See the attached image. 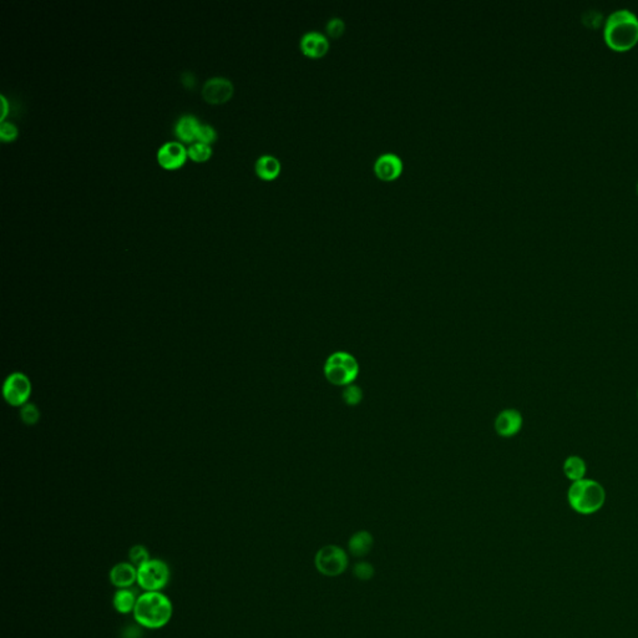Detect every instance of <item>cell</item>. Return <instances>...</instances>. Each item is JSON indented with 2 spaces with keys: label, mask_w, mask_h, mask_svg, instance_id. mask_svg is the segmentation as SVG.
I'll return each mask as SVG.
<instances>
[{
  "label": "cell",
  "mask_w": 638,
  "mask_h": 638,
  "mask_svg": "<svg viewBox=\"0 0 638 638\" xmlns=\"http://www.w3.org/2000/svg\"><path fill=\"white\" fill-rule=\"evenodd\" d=\"M605 42L617 52L628 50L638 42V17L630 9H617L609 14L603 28Z\"/></svg>",
  "instance_id": "6da1fadb"
},
{
  "label": "cell",
  "mask_w": 638,
  "mask_h": 638,
  "mask_svg": "<svg viewBox=\"0 0 638 638\" xmlns=\"http://www.w3.org/2000/svg\"><path fill=\"white\" fill-rule=\"evenodd\" d=\"M132 614L140 626L159 630L171 620L173 607L171 600L162 592H143L137 598Z\"/></svg>",
  "instance_id": "7a4b0ae2"
},
{
  "label": "cell",
  "mask_w": 638,
  "mask_h": 638,
  "mask_svg": "<svg viewBox=\"0 0 638 638\" xmlns=\"http://www.w3.org/2000/svg\"><path fill=\"white\" fill-rule=\"evenodd\" d=\"M568 501V505L577 514H596L606 502V491L596 480L582 478L570 485Z\"/></svg>",
  "instance_id": "3957f363"
},
{
  "label": "cell",
  "mask_w": 638,
  "mask_h": 638,
  "mask_svg": "<svg viewBox=\"0 0 638 638\" xmlns=\"http://www.w3.org/2000/svg\"><path fill=\"white\" fill-rule=\"evenodd\" d=\"M359 373V364L348 352L332 353L325 363V377L333 385L347 387L355 382Z\"/></svg>",
  "instance_id": "277c9868"
},
{
  "label": "cell",
  "mask_w": 638,
  "mask_h": 638,
  "mask_svg": "<svg viewBox=\"0 0 638 638\" xmlns=\"http://www.w3.org/2000/svg\"><path fill=\"white\" fill-rule=\"evenodd\" d=\"M170 568L159 559H151L137 568V585L145 592H161L170 581Z\"/></svg>",
  "instance_id": "5b68a950"
},
{
  "label": "cell",
  "mask_w": 638,
  "mask_h": 638,
  "mask_svg": "<svg viewBox=\"0 0 638 638\" xmlns=\"http://www.w3.org/2000/svg\"><path fill=\"white\" fill-rule=\"evenodd\" d=\"M314 565L317 571L323 576L336 577L348 568V555L342 547L328 545L318 550L314 557Z\"/></svg>",
  "instance_id": "8992f818"
},
{
  "label": "cell",
  "mask_w": 638,
  "mask_h": 638,
  "mask_svg": "<svg viewBox=\"0 0 638 638\" xmlns=\"http://www.w3.org/2000/svg\"><path fill=\"white\" fill-rule=\"evenodd\" d=\"M31 391L29 379L22 373H14L4 383V398L12 405H23Z\"/></svg>",
  "instance_id": "52a82bcc"
},
{
  "label": "cell",
  "mask_w": 638,
  "mask_h": 638,
  "mask_svg": "<svg viewBox=\"0 0 638 638\" xmlns=\"http://www.w3.org/2000/svg\"><path fill=\"white\" fill-rule=\"evenodd\" d=\"M524 424V418L516 409H505L495 419V430L502 437H513L519 434Z\"/></svg>",
  "instance_id": "ba28073f"
},
{
  "label": "cell",
  "mask_w": 638,
  "mask_h": 638,
  "mask_svg": "<svg viewBox=\"0 0 638 638\" xmlns=\"http://www.w3.org/2000/svg\"><path fill=\"white\" fill-rule=\"evenodd\" d=\"M187 157V150L182 143L178 141H170L164 143L157 151V160L160 165L167 170H173L183 165Z\"/></svg>",
  "instance_id": "9c48e42d"
},
{
  "label": "cell",
  "mask_w": 638,
  "mask_h": 638,
  "mask_svg": "<svg viewBox=\"0 0 638 638\" xmlns=\"http://www.w3.org/2000/svg\"><path fill=\"white\" fill-rule=\"evenodd\" d=\"M232 93H233V85L226 77H212L207 80L202 89V95L205 100L211 104L225 102L226 100L230 99Z\"/></svg>",
  "instance_id": "30bf717a"
},
{
  "label": "cell",
  "mask_w": 638,
  "mask_h": 638,
  "mask_svg": "<svg viewBox=\"0 0 638 638\" xmlns=\"http://www.w3.org/2000/svg\"><path fill=\"white\" fill-rule=\"evenodd\" d=\"M402 169V160L393 153L380 155L374 164L375 173L383 180H394L400 175Z\"/></svg>",
  "instance_id": "8fae6325"
},
{
  "label": "cell",
  "mask_w": 638,
  "mask_h": 638,
  "mask_svg": "<svg viewBox=\"0 0 638 638\" xmlns=\"http://www.w3.org/2000/svg\"><path fill=\"white\" fill-rule=\"evenodd\" d=\"M110 582L118 589H130L137 582V568L131 562H120L110 570Z\"/></svg>",
  "instance_id": "7c38bea8"
},
{
  "label": "cell",
  "mask_w": 638,
  "mask_h": 638,
  "mask_svg": "<svg viewBox=\"0 0 638 638\" xmlns=\"http://www.w3.org/2000/svg\"><path fill=\"white\" fill-rule=\"evenodd\" d=\"M301 47L303 53L307 54L309 56H313V58H318L327 53L329 47V42L322 33L308 31L302 36Z\"/></svg>",
  "instance_id": "4fadbf2b"
},
{
  "label": "cell",
  "mask_w": 638,
  "mask_h": 638,
  "mask_svg": "<svg viewBox=\"0 0 638 638\" xmlns=\"http://www.w3.org/2000/svg\"><path fill=\"white\" fill-rule=\"evenodd\" d=\"M373 545H374V538H373L372 534L361 530V531L355 532V535L349 538V552L355 557H364L372 551Z\"/></svg>",
  "instance_id": "5bb4252c"
},
{
  "label": "cell",
  "mask_w": 638,
  "mask_h": 638,
  "mask_svg": "<svg viewBox=\"0 0 638 638\" xmlns=\"http://www.w3.org/2000/svg\"><path fill=\"white\" fill-rule=\"evenodd\" d=\"M137 593L131 589H118L113 597L114 609L120 615H127L134 612L137 602Z\"/></svg>",
  "instance_id": "9a60e30c"
},
{
  "label": "cell",
  "mask_w": 638,
  "mask_h": 638,
  "mask_svg": "<svg viewBox=\"0 0 638 638\" xmlns=\"http://www.w3.org/2000/svg\"><path fill=\"white\" fill-rule=\"evenodd\" d=\"M562 470H563L565 476L571 483H575V481H579V480L586 478L587 465H586V461L581 456H570L563 461Z\"/></svg>",
  "instance_id": "2e32d148"
},
{
  "label": "cell",
  "mask_w": 638,
  "mask_h": 638,
  "mask_svg": "<svg viewBox=\"0 0 638 638\" xmlns=\"http://www.w3.org/2000/svg\"><path fill=\"white\" fill-rule=\"evenodd\" d=\"M200 127L199 120L192 115H185L180 118L175 127V132L178 139L183 141H194L197 137V130Z\"/></svg>",
  "instance_id": "e0dca14e"
},
{
  "label": "cell",
  "mask_w": 638,
  "mask_h": 638,
  "mask_svg": "<svg viewBox=\"0 0 638 638\" xmlns=\"http://www.w3.org/2000/svg\"><path fill=\"white\" fill-rule=\"evenodd\" d=\"M281 171V164L272 155H263L256 162V172L265 180H272Z\"/></svg>",
  "instance_id": "ac0fdd59"
},
{
  "label": "cell",
  "mask_w": 638,
  "mask_h": 638,
  "mask_svg": "<svg viewBox=\"0 0 638 638\" xmlns=\"http://www.w3.org/2000/svg\"><path fill=\"white\" fill-rule=\"evenodd\" d=\"M211 154H212V150L210 148V145L203 143V142H194L187 148V156H189V159L196 161V162L206 161L211 156Z\"/></svg>",
  "instance_id": "d6986e66"
},
{
  "label": "cell",
  "mask_w": 638,
  "mask_h": 638,
  "mask_svg": "<svg viewBox=\"0 0 638 638\" xmlns=\"http://www.w3.org/2000/svg\"><path fill=\"white\" fill-rule=\"evenodd\" d=\"M129 559H130L131 563L137 568L142 566L143 563H146L148 560H151L150 559V552L142 545H135V546L131 547L130 551H129Z\"/></svg>",
  "instance_id": "ffe728a7"
},
{
  "label": "cell",
  "mask_w": 638,
  "mask_h": 638,
  "mask_svg": "<svg viewBox=\"0 0 638 638\" xmlns=\"http://www.w3.org/2000/svg\"><path fill=\"white\" fill-rule=\"evenodd\" d=\"M361 399H363V391H361L359 387H357L355 384H349L344 388L343 400L345 402L347 405H350V407L358 405L361 402Z\"/></svg>",
  "instance_id": "44dd1931"
},
{
  "label": "cell",
  "mask_w": 638,
  "mask_h": 638,
  "mask_svg": "<svg viewBox=\"0 0 638 638\" xmlns=\"http://www.w3.org/2000/svg\"><path fill=\"white\" fill-rule=\"evenodd\" d=\"M353 573L355 577L361 581H369L373 579L375 571H374L373 565H371L369 562L361 561L355 563Z\"/></svg>",
  "instance_id": "7402d4cb"
},
{
  "label": "cell",
  "mask_w": 638,
  "mask_h": 638,
  "mask_svg": "<svg viewBox=\"0 0 638 638\" xmlns=\"http://www.w3.org/2000/svg\"><path fill=\"white\" fill-rule=\"evenodd\" d=\"M216 137H217V134H216V131H215L212 126L206 124H200V127H199V130H197L196 140L210 145L211 142L216 140Z\"/></svg>",
  "instance_id": "603a6c76"
},
{
  "label": "cell",
  "mask_w": 638,
  "mask_h": 638,
  "mask_svg": "<svg viewBox=\"0 0 638 638\" xmlns=\"http://www.w3.org/2000/svg\"><path fill=\"white\" fill-rule=\"evenodd\" d=\"M17 137H18V129L15 125L12 123H6V121H3L0 124V137L3 141H13Z\"/></svg>",
  "instance_id": "cb8c5ba5"
},
{
  "label": "cell",
  "mask_w": 638,
  "mask_h": 638,
  "mask_svg": "<svg viewBox=\"0 0 638 638\" xmlns=\"http://www.w3.org/2000/svg\"><path fill=\"white\" fill-rule=\"evenodd\" d=\"M22 419L28 426L36 424L38 419H39V410L36 409V405H33V404L25 405L23 410H22Z\"/></svg>",
  "instance_id": "d4e9b609"
},
{
  "label": "cell",
  "mask_w": 638,
  "mask_h": 638,
  "mask_svg": "<svg viewBox=\"0 0 638 638\" xmlns=\"http://www.w3.org/2000/svg\"><path fill=\"white\" fill-rule=\"evenodd\" d=\"M327 30L332 36H339L344 31V22L341 18H332L327 24Z\"/></svg>",
  "instance_id": "484cf974"
},
{
  "label": "cell",
  "mask_w": 638,
  "mask_h": 638,
  "mask_svg": "<svg viewBox=\"0 0 638 638\" xmlns=\"http://www.w3.org/2000/svg\"><path fill=\"white\" fill-rule=\"evenodd\" d=\"M601 19H602V14L601 13L596 12V10H589L586 12V17H584V22L589 24L590 26H597L601 23Z\"/></svg>",
  "instance_id": "4316f807"
},
{
  "label": "cell",
  "mask_w": 638,
  "mask_h": 638,
  "mask_svg": "<svg viewBox=\"0 0 638 638\" xmlns=\"http://www.w3.org/2000/svg\"><path fill=\"white\" fill-rule=\"evenodd\" d=\"M0 100H1V105H3V107H1V120H4V118H6V114H8V109H9V105H8V100H6V96H3V95H1V96H0Z\"/></svg>",
  "instance_id": "83f0119b"
},
{
  "label": "cell",
  "mask_w": 638,
  "mask_h": 638,
  "mask_svg": "<svg viewBox=\"0 0 638 638\" xmlns=\"http://www.w3.org/2000/svg\"><path fill=\"white\" fill-rule=\"evenodd\" d=\"M637 192H638V183H637Z\"/></svg>",
  "instance_id": "f1b7e54d"
},
{
  "label": "cell",
  "mask_w": 638,
  "mask_h": 638,
  "mask_svg": "<svg viewBox=\"0 0 638 638\" xmlns=\"http://www.w3.org/2000/svg\"><path fill=\"white\" fill-rule=\"evenodd\" d=\"M637 398H638V391H637Z\"/></svg>",
  "instance_id": "f546056e"
}]
</instances>
